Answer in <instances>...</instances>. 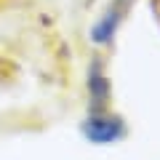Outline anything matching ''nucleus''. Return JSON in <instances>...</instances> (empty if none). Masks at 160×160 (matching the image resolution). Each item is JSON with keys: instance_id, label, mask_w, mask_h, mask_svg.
Instances as JSON below:
<instances>
[{"instance_id": "nucleus-1", "label": "nucleus", "mask_w": 160, "mask_h": 160, "mask_svg": "<svg viewBox=\"0 0 160 160\" xmlns=\"http://www.w3.org/2000/svg\"><path fill=\"white\" fill-rule=\"evenodd\" d=\"M83 136L91 144H115L126 136V123L118 115H107L102 109H96L83 123Z\"/></svg>"}, {"instance_id": "nucleus-2", "label": "nucleus", "mask_w": 160, "mask_h": 160, "mask_svg": "<svg viewBox=\"0 0 160 160\" xmlns=\"http://www.w3.org/2000/svg\"><path fill=\"white\" fill-rule=\"evenodd\" d=\"M120 19H123V6H112L96 24H93V29H91V40L96 43V46H107L109 40H112L115 29H118Z\"/></svg>"}, {"instance_id": "nucleus-3", "label": "nucleus", "mask_w": 160, "mask_h": 160, "mask_svg": "<svg viewBox=\"0 0 160 160\" xmlns=\"http://www.w3.org/2000/svg\"><path fill=\"white\" fill-rule=\"evenodd\" d=\"M88 91H91V99L96 102V107H104V104H107L109 83H107V75L102 72V64H93L91 78H88Z\"/></svg>"}]
</instances>
